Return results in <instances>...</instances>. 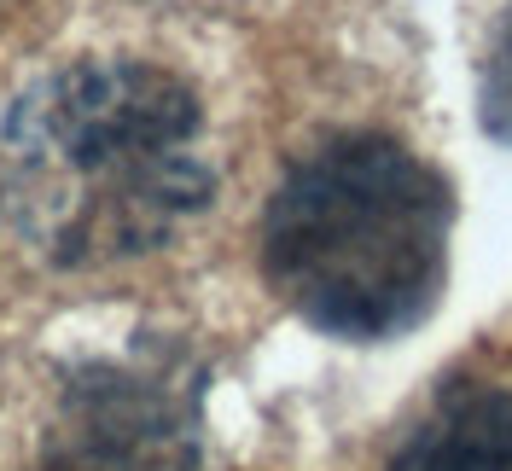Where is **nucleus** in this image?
Wrapping results in <instances>:
<instances>
[{
  "instance_id": "nucleus-4",
  "label": "nucleus",
  "mask_w": 512,
  "mask_h": 471,
  "mask_svg": "<svg viewBox=\"0 0 512 471\" xmlns=\"http://www.w3.org/2000/svg\"><path fill=\"white\" fill-rule=\"evenodd\" d=\"M390 471H512V390L454 384L396 448Z\"/></svg>"
},
{
  "instance_id": "nucleus-2",
  "label": "nucleus",
  "mask_w": 512,
  "mask_h": 471,
  "mask_svg": "<svg viewBox=\"0 0 512 471\" xmlns=\"http://www.w3.org/2000/svg\"><path fill=\"white\" fill-rule=\"evenodd\" d=\"M454 192L384 134H338L286 169L262 216V274L326 338L384 344L437 309Z\"/></svg>"
},
{
  "instance_id": "nucleus-1",
  "label": "nucleus",
  "mask_w": 512,
  "mask_h": 471,
  "mask_svg": "<svg viewBox=\"0 0 512 471\" xmlns=\"http://www.w3.org/2000/svg\"><path fill=\"white\" fill-rule=\"evenodd\" d=\"M210 198L204 99L158 59H64L0 123V221L47 268H111L163 251Z\"/></svg>"
},
{
  "instance_id": "nucleus-3",
  "label": "nucleus",
  "mask_w": 512,
  "mask_h": 471,
  "mask_svg": "<svg viewBox=\"0 0 512 471\" xmlns=\"http://www.w3.org/2000/svg\"><path fill=\"white\" fill-rule=\"evenodd\" d=\"M30 471H210L204 373L175 349L82 361Z\"/></svg>"
},
{
  "instance_id": "nucleus-5",
  "label": "nucleus",
  "mask_w": 512,
  "mask_h": 471,
  "mask_svg": "<svg viewBox=\"0 0 512 471\" xmlns=\"http://www.w3.org/2000/svg\"><path fill=\"white\" fill-rule=\"evenodd\" d=\"M478 105H483V128H489L501 146H512V12L501 18V30H495V41H489Z\"/></svg>"
}]
</instances>
